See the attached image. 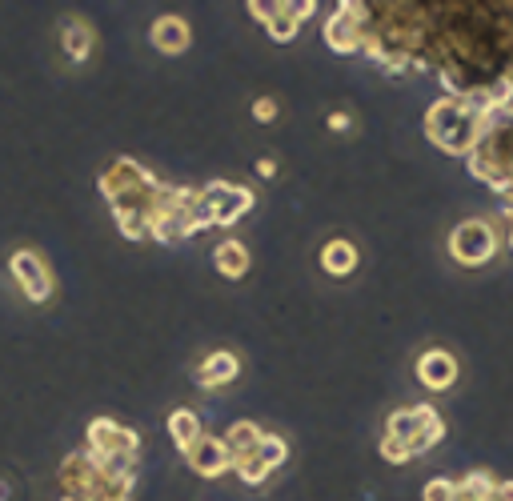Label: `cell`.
<instances>
[{
  "instance_id": "obj_11",
  "label": "cell",
  "mask_w": 513,
  "mask_h": 501,
  "mask_svg": "<svg viewBox=\"0 0 513 501\" xmlns=\"http://www.w3.org/2000/svg\"><path fill=\"white\" fill-rule=\"evenodd\" d=\"M233 373H237V357L233 354H213L209 365L201 369V385H221V382H229Z\"/></svg>"
},
{
  "instance_id": "obj_12",
  "label": "cell",
  "mask_w": 513,
  "mask_h": 501,
  "mask_svg": "<svg viewBox=\"0 0 513 501\" xmlns=\"http://www.w3.org/2000/svg\"><path fill=\"white\" fill-rule=\"evenodd\" d=\"M64 49H69L77 61H85L89 49H92V33L81 21H69V24H64Z\"/></svg>"
},
{
  "instance_id": "obj_13",
  "label": "cell",
  "mask_w": 513,
  "mask_h": 501,
  "mask_svg": "<svg viewBox=\"0 0 513 501\" xmlns=\"http://www.w3.org/2000/svg\"><path fill=\"white\" fill-rule=\"evenodd\" d=\"M257 461H261L265 469L281 466V461H285V441H281V438H261V445H257Z\"/></svg>"
},
{
  "instance_id": "obj_1",
  "label": "cell",
  "mask_w": 513,
  "mask_h": 501,
  "mask_svg": "<svg viewBox=\"0 0 513 501\" xmlns=\"http://www.w3.org/2000/svg\"><path fill=\"white\" fill-rule=\"evenodd\" d=\"M13 277L21 281V289L29 301H49L52 293V273L49 265L41 261V257L33 253V249H21V253H13Z\"/></svg>"
},
{
  "instance_id": "obj_6",
  "label": "cell",
  "mask_w": 513,
  "mask_h": 501,
  "mask_svg": "<svg viewBox=\"0 0 513 501\" xmlns=\"http://www.w3.org/2000/svg\"><path fill=\"white\" fill-rule=\"evenodd\" d=\"M325 36H329V44L337 52L357 49V13H353V8H341V13L325 24Z\"/></svg>"
},
{
  "instance_id": "obj_4",
  "label": "cell",
  "mask_w": 513,
  "mask_h": 501,
  "mask_svg": "<svg viewBox=\"0 0 513 501\" xmlns=\"http://www.w3.org/2000/svg\"><path fill=\"white\" fill-rule=\"evenodd\" d=\"M189 453H193V469L204 473V477H217V473L229 466V453H225V445H221L217 438H201Z\"/></svg>"
},
{
  "instance_id": "obj_15",
  "label": "cell",
  "mask_w": 513,
  "mask_h": 501,
  "mask_svg": "<svg viewBox=\"0 0 513 501\" xmlns=\"http://www.w3.org/2000/svg\"><path fill=\"white\" fill-rule=\"evenodd\" d=\"M273 113H277V109H273V100H257V105H253V117H257V120H269Z\"/></svg>"
},
{
  "instance_id": "obj_17",
  "label": "cell",
  "mask_w": 513,
  "mask_h": 501,
  "mask_svg": "<svg viewBox=\"0 0 513 501\" xmlns=\"http://www.w3.org/2000/svg\"><path fill=\"white\" fill-rule=\"evenodd\" d=\"M501 501H513V486H501Z\"/></svg>"
},
{
  "instance_id": "obj_16",
  "label": "cell",
  "mask_w": 513,
  "mask_h": 501,
  "mask_svg": "<svg viewBox=\"0 0 513 501\" xmlns=\"http://www.w3.org/2000/svg\"><path fill=\"white\" fill-rule=\"evenodd\" d=\"M257 173H261V177H273L277 165H273V161H257Z\"/></svg>"
},
{
  "instance_id": "obj_9",
  "label": "cell",
  "mask_w": 513,
  "mask_h": 501,
  "mask_svg": "<svg viewBox=\"0 0 513 501\" xmlns=\"http://www.w3.org/2000/svg\"><path fill=\"white\" fill-rule=\"evenodd\" d=\"M321 265L329 269V273H349V269L357 265V249H353L349 241H329V245L321 249Z\"/></svg>"
},
{
  "instance_id": "obj_3",
  "label": "cell",
  "mask_w": 513,
  "mask_h": 501,
  "mask_svg": "<svg viewBox=\"0 0 513 501\" xmlns=\"http://www.w3.org/2000/svg\"><path fill=\"white\" fill-rule=\"evenodd\" d=\"M89 445H92V458H128L137 449V433L120 430L117 421H92Z\"/></svg>"
},
{
  "instance_id": "obj_5",
  "label": "cell",
  "mask_w": 513,
  "mask_h": 501,
  "mask_svg": "<svg viewBox=\"0 0 513 501\" xmlns=\"http://www.w3.org/2000/svg\"><path fill=\"white\" fill-rule=\"evenodd\" d=\"M417 373H422V382L429 389H450L453 377H457V365L450 354H425L422 365H417Z\"/></svg>"
},
{
  "instance_id": "obj_8",
  "label": "cell",
  "mask_w": 513,
  "mask_h": 501,
  "mask_svg": "<svg viewBox=\"0 0 513 501\" xmlns=\"http://www.w3.org/2000/svg\"><path fill=\"white\" fill-rule=\"evenodd\" d=\"M213 261H217V269L225 277H241L245 273V265H249V253H245V245H237V241H221L217 253H213Z\"/></svg>"
},
{
  "instance_id": "obj_2",
  "label": "cell",
  "mask_w": 513,
  "mask_h": 501,
  "mask_svg": "<svg viewBox=\"0 0 513 501\" xmlns=\"http://www.w3.org/2000/svg\"><path fill=\"white\" fill-rule=\"evenodd\" d=\"M493 229L489 225H481V221H465L461 229L453 233V241H450V249H453V257L461 265H481L485 257L493 253Z\"/></svg>"
},
{
  "instance_id": "obj_14",
  "label": "cell",
  "mask_w": 513,
  "mask_h": 501,
  "mask_svg": "<svg viewBox=\"0 0 513 501\" xmlns=\"http://www.w3.org/2000/svg\"><path fill=\"white\" fill-rule=\"evenodd\" d=\"M425 501H457V486H450V481H429Z\"/></svg>"
},
{
  "instance_id": "obj_10",
  "label": "cell",
  "mask_w": 513,
  "mask_h": 501,
  "mask_svg": "<svg viewBox=\"0 0 513 501\" xmlns=\"http://www.w3.org/2000/svg\"><path fill=\"white\" fill-rule=\"evenodd\" d=\"M173 438L181 449H193V445L201 441V421H197V413H189V410H181V413H173Z\"/></svg>"
},
{
  "instance_id": "obj_7",
  "label": "cell",
  "mask_w": 513,
  "mask_h": 501,
  "mask_svg": "<svg viewBox=\"0 0 513 501\" xmlns=\"http://www.w3.org/2000/svg\"><path fill=\"white\" fill-rule=\"evenodd\" d=\"M153 44L161 52H181L185 44H189V29H185V21H176V16H165V21L153 24Z\"/></svg>"
}]
</instances>
